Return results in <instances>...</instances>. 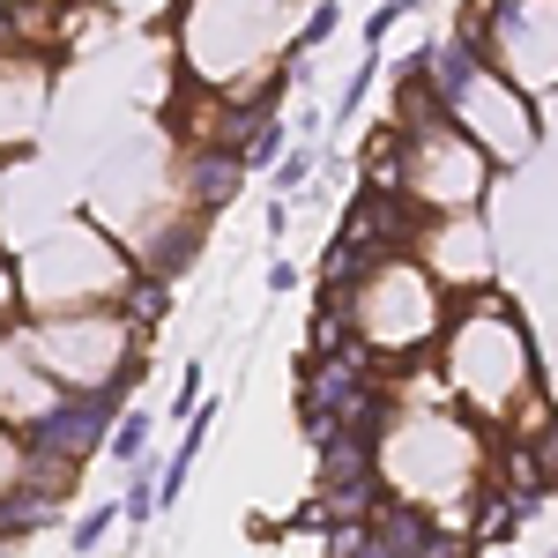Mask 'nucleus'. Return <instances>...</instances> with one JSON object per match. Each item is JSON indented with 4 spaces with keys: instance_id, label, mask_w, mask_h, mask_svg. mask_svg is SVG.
Listing matches in <instances>:
<instances>
[{
    "instance_id": "1",
    "label": "nucleus",
    "mask_w": 558,
    "mask_h": 558,
    "mask_svg": "<svg viewBox=\"0 0 558 558\" xmlns=\"http://www.w3.org/2000/svg\"><path fill=\"white\" fill-rule=\"evenodd\" d=\"M439 380L454 395V410L484 425L492 439L521 425L529 402H544V365L529 350L521 305L507 291H470L454 299V328L439 343Z\"/></svg>"
},
{
    "instance_id": "2",
    "label": "nucleus",
    "mask_w": 558,
    "mask_h": 558,
    "mask_svg": "<svg viewBox=\"0 0 558 558\" xmlns=\"http://www.w3.org/2000/svg\"><path fill=\"white\" fill-rule=\"evenodd\" d=\"M454 128L470 134L492 165H521V157L536 149V112H529V97H521L499 68H484V75L454 97Z\"/></svg>"
},
{
    "instance_id": "3",
    "label": "nucleus",
    "mask_w": 558,
    "mask_h": 558,
    "mask_svg": "<svg viewBox=\"0 0 558 558\" xmlns=\"http://www.w3.org/2000/svg\"><path fill=\"white\" fill-rule=\"evenodd\" d=\"M432 276L470 299V291H492V231H484V209H462V216H432L425 223V246H417Z\"/></svg>"
},
{
    "instance_id": "4",
    "label": "nucleus",
    "mask_w": 558,
    "mask_h": 558,
    "mask_svg": "<svg viewBox=\"0 0 558 558\" xmlns=\"http://www.w3.org/2000/svg\"><path fill=\"white\" fill-rule=\"evenodd\" d=\"M239 186H246V157H239V149H216V142H194V149H186V165H179V202L194 216H216Z\"/></svg>"
},
{
    "instance_id": "5",
    "label": "nucleus",
    "mask_w": 558,
    "mask_h": 558,
    "mask_svg": "<svg viewBox=\"0 0 558 558\" xmlns=\"http://www.w3.org/2000/svg\"><path fill=\"white\" fill-rule=\"evenodd\" d=\"M202 246H209V216H194V209H186V216H165V223L134 246V268L172 283L179 268H194V254H202Z\"/></svg>"
},
{
    "instance_id": "6",
    "label": "nucleus",
    "mask_w": 558,
    "mask_h": 558,
    "mask_svg": "<svg viewBox=\"0 0 558 558\" xmlns=\"http://www.w3.org/2000/svg\"><path fill=\"white\" fill-rule=\"evenodd\" d=\"M60 514H68V484H38V476H15V484L0 492V536H8V544H23V536L52 529Z\"/></svg>"
},
{
    "instance_id": "7",
    "label": "nucleus",
    "mask_w": 558,
    "mask_h": 558,
    "mask_svg": "<svg viewBox=\"0 0 558 558\" xmlns=\"http://www.w3.org/2000/svg\"><path fill=\"white\" fill-rule=\"evenodd\" d=\"M165 313H172V283H165V276H134L128 299H120V320H128L134 336L149 343V336L165 328Z\"/></svg>"
},
{
    "instance_id": "8",
    "label": "nucleus",
    "mask_w": 558,
    "mask_h": 558,
    "mask_svg": "<svg viewBox=\"0 0 558 558\" xmlns=\"http://www.w3.org/2000/svg\"><path fill=\"white\" fill-rule=\"evenodd\" d=\"M149 432H157V417H149V410H128V417L112 425V447H105V454H112L120 470H142V462H149Z\"/></svg>"
},
{
    "instance_id": "9",
    "label": "nucleus",
    "mask_w": 558,
    "mask_h": 558,
    "mask_svg": "<svg viewBox=\"0 0 558 558\" xmlns=\"http://www.w3.org/2000/svg\"><path fill=\"white\" fill-rule=\"evenodd\" d=\"M157 476H165V454H149L142 470H128V492H120V514H128V529H142V521L157 514Z\"/></svg>"
},
{
    "instance_id": "10",
    "label": "nucleus",
    "mask_w": 558,
    "mask_h": 558,
    "mask_svg": "<svg viewBox=\"0 0 558 558\" xmlns=\"http://www.w3.org/2000/svg\"><path fill=\"white\" fill-rule=\"evenodd\" d=\"M120 499H105V507H89V514H75V529H68V551L75 558H89L97 551V544H105V536H112V529H120Z\"/></svg>"
},
{
    "instance_id": "11",
    "label": "nucleus",
    "mask_w": 558,
    "mask_h": 558,
    "mask_svg": "<svg viewBox=\"0 0 558 558\" xmlns=\"http://www.w3.org/2000/svg\"><path fill=\"white\" fill-rule=\"evenodd\" d=\"M313 165H320V149H313V142H299V149L276 165V202H299L305 179H313Z\"/></svg>"
},
{
    "instance_id": "12",
    "label": "nucleus",
    "mask_w": 558,
    "mask_h": 558,
    "mask_svg": "<svg viewBox=\"0 0 558 558\" xmlns=\"http://www.w3.org/2000/svg\"><path fill=\"white\" fill-rule=\"evenodd\" d=\"M0 328H23V260L0 254Z\"/></svg>"
},
{
    "instance_id": "13",
    "label": "nucleus",
    "mask_w": 558,
    "mask_h": 558,
    "mask_svg": "<svg viewBox=\"0 0 558 558\" xmlns=\"http://www.w3.org/2000/svg\"><path fill=\"white\" fill-rule=\"evenodd\" d=\"M336 23H343V8H336V0H313V15H305V31H299V45H291V52L328 45V38H336Z\"/></svg>"
},
{
    "instance_id": "14",
    "label": "nucleus",
    "mask_w": 558,
    "mask_h": 558,
    "mask_svg": "<svg viewBox=\"0 0 558 558\" xmlns=\"http://www.w3.org/2000/svg\"><path fill=\"white\" fill-rule=\"evenodd\" d=\"M172 410H179V417H194V410H202V357H186V373H179Z\"/></svg>"
},
{
    "instance_id": "15",
    "label": "nucleus",
    "mask_w": 558,
    "mask_h": 558,
    "mask_svg": "<svg viewBox=\"0 0 558 558\" xmlns=\"http://www.w3.org/2000/svg\"><path fill=\"white\" fill-rule=\"evenodd\" d=\"M283 134H291V128H283V120H276V128H260V134H254V149H246V172H260V165H276V149H283Z\"/></svg>"
},
{
    "instance_id": "16",
    "label": "nucleus",
    "mask_w": 558,
    "mask_h": 558,
    "mask_svg": "<svg viewBox=\"0 0 558 558\" xmlns=\"http://www.w3.org/2000/svg\"><path fill=\"white\" fill-rule=\"evenodd\" d=\"M299 283H305V268H299L291 254H276V260H268V291H276V299H291Z\"/></svg>"
},
{
    "instance_id": "17",
    "label": "nucleus",
    "mask_w": 558,
    "mask_h": 558,
    "mask_svg": "<svg viewBox=\"0 0 558 558\" xmlns=\"http://www.w3.org/2000/svg\"><path fill=\"white\" fill-rule=\"evenodd\" d=\"M395 23H402V8H395V0H387V8H373V23H365V52H373V45H380Z\"/></svg>"
},
{
    "instance_id": "18",
    "label": "nucleus",
    "mask_w": 558,
    "mask_h": 558,
    "mask_svg": "<svg viewBox=\"0 0 558 558\" xmlns=\"http://www.w3.org/2000/svg\"><path fill=\"white\" fill-rule=\"evenodd\" d=\"M15 45H23L15 38V0H0V52H15Z\"/></svg>"
},
{
    "instance_id": "19",
    "label": "nucleus",
    "mask_w": 558,
    "mask_h": 558,
    "mask_svg": "<svg viewBox=\"0 0 558 558\" xmlns=\"http://www.w3.org/2000/svg\"><path fill=\"white\" fill-rule=\"evenodd\" d=\"M395 8H402V15H410V8H425V0H395Z\"/></svg>"
},
{
    "instance_id": "20",
    "label": "nucleus",
    "mask_w": 558,
    "mask_h": 558,
    "mask_svg": "<svg viewBox=\"0 0 558 558\" xmlns=\"http://www.w3.org/2000/svg\"><path fill=\"white\" fill-rule=\"evenodd\" d=\"M492 558H514V551H492Z\"/></svg>"
},
{
    "instance_id": "21",
    "label": "nucleus",
    "mask_w": 558,
    "mask_h": 558,
    "mask_svg": "<svg viewBox=\"0 0 558 558\" xmlns=\"http://www.w3.org/2000/svg\"><path fill=\"white\" fill-rule=\"evenodd\" d=\"M544 558H558V544H551V551H544Z\"/></svg>"
}]
</instances>
